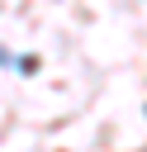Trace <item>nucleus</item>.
Instances as JSON below:
<instances>
[{"mask_svg":"<svg viewBox=\"0 0 147 152\" xmlns=\"http://www.w3.org/2000/svg\"><path fill=\"white\" fill-rule=\"evenodd\" d=\"M0 62H5V52H0Z\"/></svg>","mask_w":147,"mask_h":152,"instance_id":"obj_1","label":"nucleus"}]
</instances>
